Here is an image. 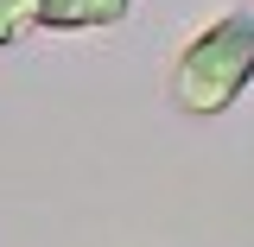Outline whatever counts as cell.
<instances>
[{
  "label": "cell",
  "mask_w": 254,
  "mask_h": 247,
  "mask_svg": "<svg viewBox=\"0 0 254 247\" xmlns=\"http://www.w3.org/2000/svg\"><path fill=\"white\" fill-rule=\"evenodd\" d=\"M248 89H254V13H222V19H210L178 51L172 76H165L172 108L190 114V121L229 114Z\"/></svg>",
  "instance_id": "obj_1"
},
{
  "label": "cell",
  "mask_w": 254,
  "mask_h": 247,
  "mask_svg": "<svg viewBox=\"0 0 254 247\" xmlns=\"http://www.w3.org/2000/svg\"><path fill=\"white\" fill-rule=\"evenodd\" d=\"M133 13V0H32V26L45 32H102L121 26Z\"/></svg>",
  "instance_id": "obj_2"
},
{
  "label": "cell",
  "mask_w": 254,
  "mask_h": 247,
  "mask_svg": "<svg viewBox=\"0 0 254 247\" xmlns=\"http://www.w3.org/2000/svg\"><path fill=\"white\" fill-rule=\"evenodd\" d=\"M32 32V0H0V51Z\"/></svg>",
  "instance_id": "obj_3"
}]
</instances>
